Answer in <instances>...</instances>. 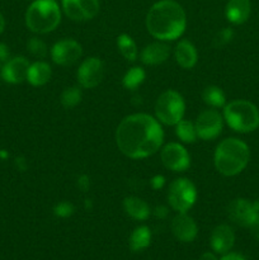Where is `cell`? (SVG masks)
<instances>
[{
  "instance_id": "15",
  "label": "cell",
  "mask_w": 259,
  "mask_h": 260,
  "mask_svg": "<svg viewBox=\"0 0 259 260\" xmlns=\"http://www.w3.org/2000/svg\"><path fill=\"white\" fill-rule=\"evenodd\" d=\"M29 61L23 56L10 58L4 63L2 69L3 80L9 84H19L27 80L28 69H29Z\"/></svg>"
},
{
  "instance_id": "19",
  "label": "cell",
  "mask_w": 259,
  "mask_h": 260,
  "mask_svg": "<svg viewBox=\"0 0 259 260\" xmlns=\"http://www.w3.org/2000/svg\"><path fill=\"white\" fill-rule=\"evenodd\" d=\"M251 12L250 0H229L225 8L226 19L231 24H243L249 19Z\"/></svg>"
},
{
  "instance_id": "21",
  "label": "cell",
  "mask_w": 259,
  "mask_h": 260,
  "mask_svg": "<svg viewBox=\"0 0 259 260\" xmlns=\"http://www.w3.org/2000/svg\"><path fill=\"white\" fill-rule=\"evenodd\" d=\"M51 76H52L51 66L45 61H36L29 65L27 80L33 86H43L51 80Z\"/></svg>"
},
{
  "instance_id": "24",
  "label": "cell",
  "mask_w": 259,
  "mask_h": 260,
  "mask_svg": "<svg viewBox=\"0 0 259 260\" xmlns=\"http://www.w3.org/2000/svg\"><path fill=\"white\" fill-rule=\"evenodd\" d=\"M117 47H118L119 53L126 58L127 61H136L137 55H139V50H137V46L135 43V41L132 40L131 36L126 35V33H122L117 37Z\"/></svg>"
},
{
  "instance_id": "6",
  "label": "cell",
  "mask_w": 259,
  "mask_h": 260,
  "mask_svg": "<svg viewBox=\"0 0 259 260\" xmlns=\"http://www.w3.org/2000/svg\"><path fill=\"white\" fill-rule=\"evenodd\" d=\"M185 102L182 94L174 89H168L157 96L155 102V118L165 126H175L183 119Z\"/></svg>"
},
{
  "instance_id": "9",
  "label": "cell",
  "mask_w": 259,
  "mask_h": 260,
  "mask_svg": "<svg viewBox=\"0 0 259 260\" xmlns=\"http://www.w3.org/2000/svg\"><path fill=\"white\" fill-rule=\"evenodd\" d=\"M160 160L167 169L175 173L185 172L190 165L189 152L179 142H169L163 146Z\"/></svg>"
},
{
  "instance_id": "5",
  "label": "cell",
  "mask_w": 259,
  "mask_h": 260,
  "mask_svg": "<svg viewBox=\"0 0 259 260\" xmlns=\"http://www.w3.org/2000/svg\"><path fill=\"white\" fill-rule=\"evenodd\" d=\"M223 121L239 134H249L259 127V109L255 104L244 99H236L223 107Z\"/></svg>"
},
{
  "instance_id": "18",
  "label": "cell",
  "mask_w": 259,
  "mask_h": 260,
  "mask_svg": "<svg viewBox=\"0 0 259 260\" xmlns=\"http://www.w3.org/2000/svg\"><path fill=\"white\" fill-rule=\"evenodd\" d=\"M174 58L180 68L189 70L198 61L197 48L190 41L180 40L174 48Z\"/></svg>"
},
{
  "instance_id": "39",
  "label": "cell",
  "mask_w": 259,
  "mask_h": 260,
  "mask_svg": "<svg viewBox=\"0 0 259 260\" xmlns=\"http://www.w3.org/2000/svg\"><path fill=\"white\" fill-rule=\"evenodd\" d=\"M4 28H5V20H4V17H3L2 13H0V35L3 33Z\"/></svg>"
},
{
  "instance_id": "16",
  "label": "cell",
  "mask_w": 259,
  "mask_h": 260,
  "mask_svg": "<svg viewBox=\"0 0 259 260\" xmlns=\"http://www.w3.org/2000/svg\"><path fill=\"white\" fill-rule=\"evenodd\" d=\"M235 243V233L229 225H218L211 233L210 244L213 251L217 254H225L231 250Z\"/></svg>"
},
{
  "instance_id": "3",
  "label": "cell",
  "mask_w": 259,
  "mask_h": 260,
  "mask_svg": "<svg viewBox=\"0 0 259 260\" xmlns=\"http://www.w3.org/2000/svg\"><path fill=\"white\" fill-rule=\"evenodd\" d=\"M250 159L249 146L240 139L229 137L217 145L213 155L215 168L225 177H235L240 174Z\"/></svg>"
},
{
  "instance_id": "29",
  "label": "cell",
  "mask_w": 259,
  "mask_h": 260,
  "mask_svg": "<svg viewBox=\"0 0 259 260\" xmlns=\"http://www.w3.org/2000/svg\"><path fill=\"white\" fill-rule=\"evenodd\" d=\"M234 38V30L231 28H223V29L218 30L217 33L215 35L212 40V45L213 47L220 48L226 46L228 43H230Z\"/></svg>"
},
{
  "instance_id": "40",
  "label": "cell",
  "mask_w": 259,
  "mask_h": 260,
  "mask_svg": "<svg viewBox=\"0 0 259 260\" xmlns=\"http://www.w3.org/2000/svg\"><path fill=\"white\" fill-rule=\"evenodd\" d=\"M0 157H2V159H8V157H9V154H8L5 150H2V151H0Z\"/></svg>"
},
{
  "instance_id": "41",
  "label": "cell",
  "mask_w": 259,
  "mask_h": 260,
  "mask_svg": "<svg viewBox=\"0 0 259 260\" xmlns=\"http://www.w3.org/2000/svg\"><path fill=\"white\" fill-rule=\"evenodd\" d=\"M93 207V203H91V200L86 198L85 200V208H91Z\"/></svg>"
},
{
  "instance_id": "34",
  "label": "cell",
  "mask_w": 259,
  "mask_h": 260,
  "mask_svg": "<svg viewBox=\"0 0 259 260\" xmlns=\"http://www.w3.org/2000/svg\"><path fill=\"white\" fill-rule=\"evenodd\" d=\"M220 260H246L245 256L240 253H235V251H228V253L222 254Z\"/></svg>"
},
{
  "instance_id": "8",
  "label": "cell",
  "mask_w": 259,
  "mask_h": 260,
  "mask_svg": "<svg viewBox=\"0 0 259 260\" xmlns=\"http://www.w3.org/2000/svg\"><path fill=\"white\" fill-rule=\"evenodd\" d=\"M195 126L198 139L205 141L215 140L222 132L223 116L216 108L205 109L197 116Z\"/></svg>"
},
{
  "instance_id": "37",
  "label": "cell",
  "mask_w": 259,
  "mask_h": 260,
  "mask_svg": "<svg viewBox=\"0 0 259 260\" xmlns=\"http://www.w3.org/2000/svg\"><path fill=\"white\" fill-rule=\"evenodd\" d=\"M249 229H250V233L253 234L254 238H255L256 240H259V215L258 217L253 221V223L249 226Z\"/></svg>"
},
{
  "instance_id": "26",
  "label": "cell",
  "mask_w": 259,
  "mask_h": 260,
  "mask_svg": "<svg viewBox=\"0 0 259 260\" xmlns=\"http://www.w3.org/2000/svg\"><path fill=\"white\" fill-rule=\"evenodd\" d=\"M145 79H146V73H145L144 69L140 68V66H134V68H130L123 75L122 85L128 90H136L144 83Z\"/></svg>"
},
{
  "instance_id": "42",
  "label": "cell",
  "mask_w": 259,
  "mask_h": 260,
  "mask_svg": "<svg viewBox=\"0 0 259 260\" xmlns=\"http://www.w3.org/2000/svg\"><path fill=\"white\" fill-rule=\"evenodd\" d=\"M254 206H255V208L258 210V212H259V200H256L255 202H254Z\"/></svg>"
},
{
  "instance_id": "38",
  "label": "cell",
  "mask_w": 259,
  "mask_h": 260,
  "mask_svg": "<svg viewBox=\"0 0 259 260\" xmlns=\"http://www.w3.org/2000/svg\"><path fill=\"white\" fill-rule=\"evenodd\" d=\"M200 260H217L215 254L212 253H205L202 256H201Z\"/></svg>"
},
{
  "instance_id": "23",
  "label": "cell",
  "mask_w": 259,
  "mask_h": 260,
  "mask_svg": "<svg viewBox=\"0 0 259 260\" xmlns=\"http://www.w3.org/2000/svg\"><path fill=\"white\" fill-rule=\"evenodd\" d=\"M202 99L210 108H222L226 104V95L220 86L208 85L203 89Z\"/></svg>"
},
{
  "instance_id": "33",
  "label": "cell",
  "mask_w": 259,
  "mask_h": 260,
  "mask_svg": "<svg viewBox=\"0 0 259 260\" xmlns=\"http://www.w3.org/2000/svg\"><path fill=\"white\" fill-rule=\"evenodd\" d=\"M152 213H154V216L156 218H160V220H165V218L168 217V215H169V208L167 207V206H156V207L152 210Z\"/></svg>"
},
{
  "instance_id": "36",
  "label": "cell",
  "mask_w": 259,
  "mask_h": 260,
  "mask_svg": "<svg viewBox=\"0 0 259 260\" xmlns=\"http://www.w3.org/2000/svg\"><path fill=\"white\" fill-rule=\"evenodd\" d=\"M14 164H15V167H17V169L19 170V172H25V170H27V168H28L27 160H25L23 156L17 157V159L14 160Z\"/></svg>"
},
{
  "instance_id": "1",
  "label": "cell",
  "mask_w": 259,
  "mask_h": 260,
  "mask_svg": "<svg viewBox=\"0 0 259 260\" xmlns=\"http://www.w3.org/2000/svg\"><path fill=\"white\" fill-rule=\"evenodd\" d=\"M164 131L155 117L134 113L124 117L116 129V144L119 151L130 159H145L160 150Z\"/></svg>"
},
{
  "instance_id": "13",
  "label": "cell",
  "mask_w": 259,
  "mask_h": 260,
  "mask_svg": "<svg viewBox=\"0 0 259 260\" xmlns=\"http://www.w3.org/2000/svg\"><path fill=\"white\" fill-rule=\"evenodd\" d=\"M258 215L259 212L254 206V202L245 198H235L228 206V217L234 223L243 228H249Z\"/></svg>"
},
{
  "instance_id": "7",
  "label": "cell",
  "mask_w": 259,
  "mask_h": 260,
  "mask_svg": "<svg viewBox=\"0 0 259 260\" xmlns=\"http://www.w3.org/2000/svg\"><path fill=\"white\" fill-rule=\"evenodd\" d=\"M197 201L196 185L187 178H178L168 188V203L177 213H187Z\"/></svg>"
},
{
  "instance_id": "30",
  "label": "cell",
  "mask_w": 259,
  "mask_h": 260,
  "mask_svg": "<svg viewBox=\"0 0 259 260\" xmlns=\"http://www.w3.org/2000/svg\"><path fill=\"white\" fill-rule=\"evenodd\" d=\"M75 212V207L71 202H68V201H62V202L56 203L55 207H53V215L56 217L60 218H68L70 216L74 215Z\"/></svg>"
},
{
  "instance_id": "31",
  "label": "cell",
  "mask_w": 259,
  "mask_h": 260,
  "mask_svg": "<svg viewBox=\"0 0 259 260\" xmlns=\"http://www.w3.org/2000/svg\"><path fill=\"white\" fill-rule=\"evenodd\" d=\"M90 185H91V180H90V177H89V175H86V174L79 175L78 179H76V187H78L81 192H84V193L89 192V189H90Z\"/></svg>"
},
{
  "instance_id": "28",
  "label": "cell",
  "mask_w": 259,
  "mask_h": 260,
  "mask_svg": "<svg viewBox=\"0 0 259 260\" xmlns=\"http://www.w3.org/2000/svg\"><path fill=\"white\" fill-rule=\"evenodd\" d=\"M27 50L32 56L37 58H45L47 56L48 50L46 43L38 37H30L27 42Z\"/></svg>"
},
{
  "instance_id": "17",
  "label": "cell",
  "mask_w": 259,
  "mask_h": 260,
  "mask_svg": "<svg viewBox=\"0 0 259 260\" xmlns=\"http://www.w3.org/2000/svg\"><path fill=\"white\" fill-rule=\"evenodd\" d=\"M170 56V47L167 42L163 41H156V42L149 43L142 48L140 53L142 63L147 66L160 65L165 62Z\"/></svg>"
},
{
  "instance_id": "11",
  "label": "cell",
  "mask_w": 259,
  "mask_h": 260,
  "mask_svg": "<svg viewBox=\"0 0 259 260\" xmlns=\"http://www.w3.org/2000/svg\"><path fill=\"white\" fill-rule=\"evenodd\" d=\"M78 83L84 89H93L102 83L104 78V63L101 58L91 56L85 58L76 71Z\"/></svg>"
},
{
  "instance_id": "22",
  "label": "cell",
  "mask_w": 259,
  "mask_h": 260,
  "mask_svg": "<svg viewBox=\"0 0 259 260\" xmlns=\"http://www.w3.org/2000/svg\"><path fill=\"white\" fill-rule=\"evenodd\" d=\"M151 243V231L147 226H139L130 236V248L132 251H141L149 248Z\"/></svg>"
},
{
  "instance_id": "35",
  "label": "cell",
  "mask_w": 259,
  "mask_h": 260,
  "mask_svg": "<svg viewBox=\"0 0 259 260\" xmlns=\"http://www.w3.org/2000/svg\"><path fill=\"white\" fill-rule=\"evenodd\" d=\"M9 48L5 43H0V62H7L9 58Z\"/></svg>"
},
{
  "instance_id": "4",
  "label": "cell",
  "mask_w": 259,
  "mask_h": 260,
  "mask_svg": "<svg viewBox=\"0 0 259 260\" xmlns=\"http://www.w3.org/2000/svg\"><path fill=\"white\" fill-rule=\"evenodd\" d=\"M61 9L55 0H35L25 12V25L37 35H46L58 27Z\"/></svg>"
},
{
  "instance_id": "20",
  "label": "cell",
  "mask_w": 259,
  "mask_h": 260,
  "mask_svg": "<svg viewBox=\"0 0 259 260\" xmlns=\"http://www.w3.org/2000/svg\"><path fill=\"white\" fill-rule=\"evenodd\" d=\"M123 210L131 218L137 221H145L151 215V208L142 198L130 196L123 200Z\"/></svg>"
},
{
  "instance_id": "27",
  "label": "cell",
  "mask_w": 259,
  "mask_h": 260,
  "mask_svg": "<svg viewBox=\"0 0 259 260\" xmlns=\"http://www.w3.org/2000/svg\"><path fill=\"white\" fill-rule=\"evenodd\" d=\"M83 98V93L79 86H68L62 90L60 95V103L63 108L71 109L75 108Z\"/></svg>"
},
{
  "instance_id": "32",
  "label": "cell",
  "mask_w": 259,
  "mask_h": 260,
  "mask_svg": "<svg viewBox=\"0 0 259 260\" xmlns=\"http://www.w3.org/2000/svg\"><path fill=\"white\" fill-rule=\"evenodd\" d=\"M150 185H151L152 189H155V190L161 189V188L165 185V177L164 175H160V174L154 175V177L150 179Z\"/></svg>"
},
{
  "instance_id": "25",
  "label": "cell",
  "mask_w": 259,
  "mask_h": 260,
  "mask_svg": "<svg viewBox=\"0 0 259 260\" xmlns=\"http://www.w3.org/2000/svg\"><path fill=\"white\" fill-rule=\"evenodd\" d=\"M175 135L183 144H193L198 139L195 123L184 118L175 124Z\"/></svg>"
},
{
  "instance_id": "14",
  "label": "cell",
  "mask_w": 259,
  "mask_h": 260,
  "mask_svg": "<svg viewBox=\"0 0 259 260\" xmlns=\"http://www.w3.org/2000/svg\"><path fill=\"white\" fill-rule=\"evenodd\" d=\"M170 230L182 243H192L198 233L197 223L187 213H177L170 222Z\"/></svg>"
},
{
  "instance_id": "10",
  "label": "cell",
  "mask_w": 259,
  "mask_h": 260,
  "mask_svg": "<svg viewBox=\"0 0 259 260\" xmlns=\"http://www.w3.org/2000/svg\"><path fill=\"white\" fill-rule=\"evenodd\" d=\"M51 58L58 66H71L83 56V47L73 38H63L51 47Z\"/></svg>"
},
{
  "instance_id": "2",
  "label": "cell",
  "mask_w": 259,
  "mask_h": 260,
  "mask_svg": "<svg viewBox=\"0 0 259 260\" xmlns=\"http://www.w3.org/2000/svg\"><path fill=\"white\" fill-rule=\"evenodd\" d=\"M187 15L175 0H159L149 9L146 29L157 41H175L184 33Z\"/></svg>"
},
{
  "instance_id": "12",
  "label": "cell",
  "mask_w": 259,
  "mask_h": 260,
  "mask_svg": "<svg viewBox=\"0 0 259 260\" xmlns=\"http://www.w3.org/2000/svg\"><path fill=\"white\" fill-rule=\"evenodd\" d=\"M63 13L74 22H86L95 17L101 9L99 0H61Z\"/></svg>"
}]
</instances>
